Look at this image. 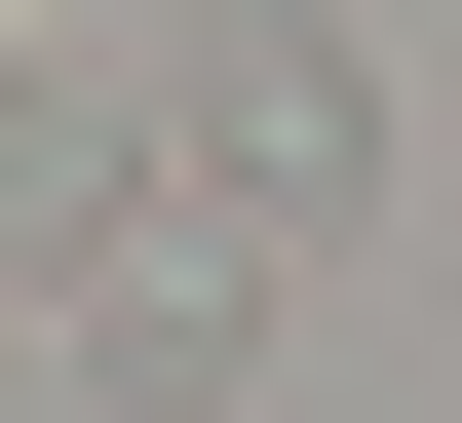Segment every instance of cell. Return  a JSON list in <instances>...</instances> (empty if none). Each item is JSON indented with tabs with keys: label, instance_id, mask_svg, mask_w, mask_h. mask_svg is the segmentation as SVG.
<instances>
[{
	"label": "cell",
	"instance_id": "cell-1",
	"mask_svg": "<svg viewBox=\"0 0 462 423\" xmlns=\"http://www.w3.org/2000/svg\"><path fill=\"white\" fill-rule=\"evenodd\" d=\"M193 154H231V193H309V231H346V39H309V0H270V39H193Z\"/></svg>",
	"mask_w": 462,
	"mask_h": 423
}]
</instances>
